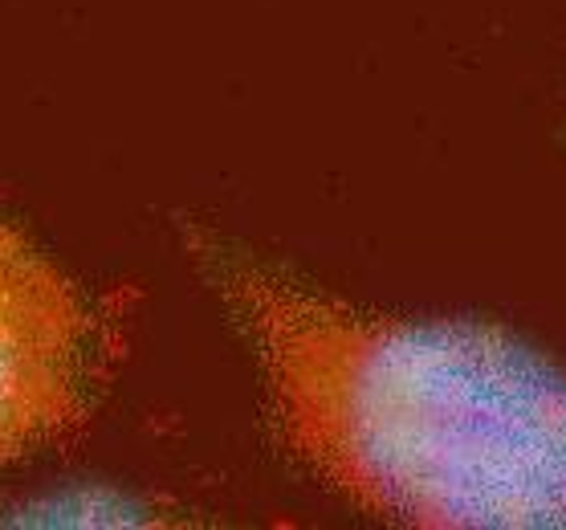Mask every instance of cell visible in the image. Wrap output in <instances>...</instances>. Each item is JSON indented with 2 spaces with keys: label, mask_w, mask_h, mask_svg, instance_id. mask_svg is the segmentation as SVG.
Returning a JSON list of instances; mask_svg holds the SVG:
<instances>
[{
  "label": "cell",
  "mask_w": 566,
  "mask_h": 530,
  "mask_svg": "<svg viewBox=\"0 0 566 530\" xmlns=\"http://www.w3.org/2000/svg\"><path fill=\"white\" fill-rule=\"evenodd\" d=\"M111 355L115 339L98 306L0 220V466L86 420Z\"/></svg>",
  "instance_id": "2"
},
{
  "label": "cell",
  "mask_w": 566,
  "mask_h": 530,
  "mask_svg": "<svg viewBox=\"0 0 566 530\" xmlns=\"http://www.w3.org/2000/svg\"><path fill=\"white\" fill-rule=\"evenodd\" d=\"M188 249L318 481L403 527H566L563 360L476 319L355 306L212 229Z\"/></svg>",
  "instance_id": "1"
}]
</instances>
